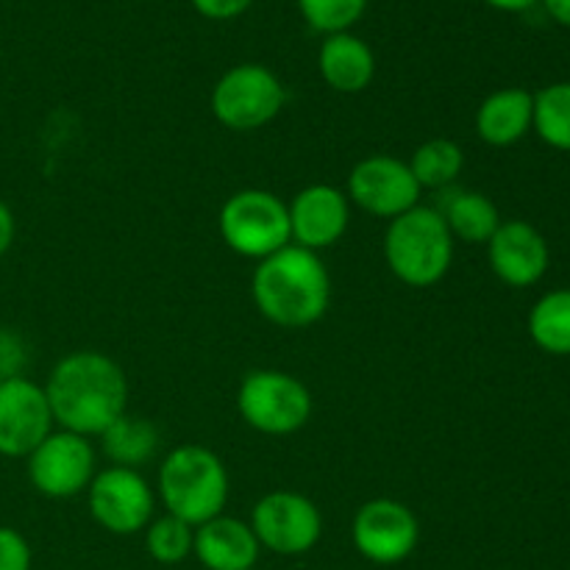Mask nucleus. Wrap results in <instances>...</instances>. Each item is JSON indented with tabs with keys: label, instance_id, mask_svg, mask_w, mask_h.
I'll list each match as a JSON object with an SVG mask.
<instances>
[{
	"label": "nucleus",
	"instance_id": "0eeeda50",
	"mask_svg": "<svg viewBox=\"0 0 570 570\" xmlns=\"http://www.w3.org/2000/svg\"><path fill=\"white\" fill-rule=\"evenodd\" d=\"M284 104L287 89L282 78L256 61L226 70L212 89V115L228 131H259L282 115Z\"/></svg>",
	"mask_w": 570,
	"mask_h": 570
},
{
	"label": "nucleus",
	"instance_id": "4be33fe9",
	"mask_svg": "<svg viewBox=\"0 0 570 570\" xmlns=\"http://www.w3.org/2000/svg\"><path fill=\"white\" fill-rule=\"evenodd\" d=\"M410 170L421 189H449L465 167V154L454 139H426L410 156Z\"/></svg>",
	"mask_w": 570,
	"mask_h": 570
},
{
	"label": "nucleus",
	"instance_id": "2eb2a0df",
	"mask_svg": "<svg viewBox=\"0 0 570 570\" xmlns=\"http://www.w3.org/2000/svg\"><path fill=\"white\" fill-rule=\"evenodd\" d=\"M488 259L507 287H532L549 271V243L527 220H504L488 243Z\"/></svg>",
	"mask_w": 570,
	"mask_h": 570
},
{
	"label": "nucleus",
	"instance_id": "6e6552de",
	"mask_svg": "<svg viewBox=\"0 0 570 570\" xmlns=\"http://www.w3.org/2000/svg\"><path fill=\"white\" fill-rule=\"evenodd\" d=\"M250 529L262 549L282 557H301L321 543L323 515L306 495L295 490H273L256 501Z\"/></svg>",
	"mask_w": 570,
	"mask_h": 570
},
{
	"label": "nucleus",
	"instance_id": "a211bd4d",
	"mask_svg": "<svg viewBox=\"0 0 570 570\" xmlns=\"http://www.w3.org/2000/svg\"><path fill=\"white\" fill-rule=\"evenodd\" d=\"M534 92L521 87L495 89L476 109V134L493 148H510L532 131Z\"/></svg>",
	"mask_w": 570,
	"mask_h": 570
},
{
	"label": "nucleus",
	"instance_id": "f257e3e1",
	"mask_svg": "<svg viewBox=\"0 0 570 570\" xmlns=\"http://www.w3.org/2000/svg\"><path fill=\"white\" fill-rule=\"evenodd\" d=\"M42 387L53 421L81 438H100L128 412L126 373L100 351H72L61 356Z\"/></svg>",
	"mask_w": 570,
	"mask_h": 570
},
{
	"label": "nucleus",
	"instance_id": "f3484780",
	"mask_svg": "<svg viewBox=\"0 0 570 570\" xmlns=\"http://www.w3.org/2000/svg\"><path fill=\"white\" fill-rule=\"evenodd\" d=\"M317 72L334 92H365L376 76V56L365 39L354 37L351 31L332 33L317 50Z\"/></svg>",
	"mask_w": 570,
	"mask_h": 570
},
{
	"label": "nucleus",
	"instance_id": "4468645a",
	"mask_svg": "<svg viewBox=\"0 0 570 570\" xmlns=\"http://www.w3.org/2000/svg\"><path fill=\"white\" fill-rule=\"evenodd\" d=\"M289 243L315 250L332 248L351 226V200L332 184H309L287 204Z\"/></svg>",
	"mask_w": 570,
	"mask_h": 570
},
{
	"label": "nucleus",
	"instance_id": "aec40b11",
	"mask_svg": "<svg viewBox=\"0 0 570 570\" xmlns=\"http://www.w3.org/2000/svg\"><path fill=\"white\" fill-rule=\"evenodd\" d=\"M98 440L100 451H104L111 465L139 471L145 462L154 460L156 449H159V429L145 421V417L126 412Z\"/></svg>",
	"mask_w": 570,
	"mask_h": 570
},
{
	"label": "nucleus",
	"instance_id": "f8f14e48",
	"mask_svg": "<svg viewBox=\"0 0 570 570\" xmlns=\"http://www.w3.org/2000/svg\"><path fill=\"white\" fill-rule=\"evenodd\" d=\"M351 540L373 566H399L417 549L421 523L415 512L401 501L373 499L356 510Z\"/></svg>",
	"mask_w": 570,
	"mask_h": 570
},
{
	"label": "nucleus",
	"instance_id": "20e7f679",
	"mask_svg": "<svg viewBox=\"0 0 570 570\" xmlns=\"http://www.w3.org/2000/svg\"><path fill=\"white\" fill-rule=\"evenodd\" d=\"M454 237L434 206H421L390 220L384 232V262L406 287H434L454 262Z\"/></svg>",
	"mask_w": 570,
	"mask_h": 570
},
{
	"label": "nucleus",
	"instance_id": "39448f33",
	"mask_svg": "<svg viewBox=\"0 0 570 570\" xmlns=\"http://www.w3.org/2000/svg\"><path fill=\"white\" fill-rule=\"evenodd\" d=\"M217 232L234 254L256 262L293 245L287 204L267 189H239L228 195L217 215Z\"/></svg>",
	"mask_w": 570,
	"mask_h": 570
},
{
	"label": "nucleus",
	"instance_id": "7c9ffc66",
	"mask_svg": "<svg viewBox=\"0 0 570 570\" xmlns=\"http://www.w3.org/2000/svg\"><path fill=\"white\" fill-rule=\"evenodd\" d=\"M254 570H256V568H254Z\"/></svg>",
	"mask_w": 570,
	"mask_h": 570
},
{
	"label": "nucleus",
	"instance_id": "393cba45",
	"mask_svg": "<svg viewBox=\"0 0 570 570\" xmlns=\"http://www.w3.org/2000/svg\"><path fill=\"white\" fill-rule=\"evenodd\" d=\"M306 26L323 37L351 31L362 20L367 0H295Z\"/></svg>",
	"mask_w": 570,
	"mask_h": 570
},
{
	"label": "nucleus",
	"instance_id": "9b49d317",
	"mask_svg": "<svg viewBox=\"0 0 570 570\" xmlns=\"http://www.w3.org/2000/svg\"><path fill=\"white\" fill-rule=\"evenodd\" d=\"M421 193L410 165L387 154H373L356 161L345 184L351 204L384 220H395L404 212L415 209L421 204Z\"/></svg>",
	"mask_w": 570,
	"mask_h": 570
},
{
	"label": "nucleus",
	"instance_id": "ddd939ff",
	"mask_svg": "<svg viewBox=\"0 0 570 570\" xmlns=\"http://www.w3.org/2000/svg\"><path fill=\"white\" fill-rule=\"evenodd\" d=\"M53 426L42 384L26 376L0 379V456L28 460Z\"/></svg>",
	"mask_w": 570,
	"mask_h": 570
},
{
	"label": "nucleus",
	"instance_id": "a878e982",
	"mask_svg": "<svg viewBox=\"0 0 570 570\" xmlns=\"http://www.w3.org/2000/svg\"><path fill=\"white\" fill-rule=\"evenodd\" d=\"M0 570H31V546L11 527H0Z\"/></svg>",
	"mask_w": 570,
	"mask_h": 570
},
{
	"label": "nucleus",
	"instance_id": "5701e85b",
	"mask_svg": "<svg viewBox=\"0 0 570 570\" xmlns=\"http://www.w3.org/2000/svg\"><path fill=\"white\" fill-rule=\"evenodd\" d=\"M532 128L546 145L570 154V81H557L534 92Z\"/></svg>",
	"mask_w": 570,
	"mask_h": 570
},
{
	"label": "nucleus",
	"instance_id": "9d476101",
	"mask_svg": "<svg viewBox=\"0 0 570 570\" xmlns=\"http://www.w3.org/2000/svg\"><path fill=\"white\" fill-rule=\"evenodd\" d=\"M87 504L95 523L111 534H137L154 521L156 495L148 479L131 468L109 465L95 473L87 488Z\"/></svg>",
	"mask_w": 570,
	"mask_h": 570
},
{
	"label": "nucleus",
	"instance_id": "412c9836",
	"mask_svg": "<svg viewBox=\"0 0 570 570\" xmlns=\"http://www.w3.org/2000/svg\"><path fill=\"white\" fill-rule=\"evenodd\" d=\"M529 337L551 356H570V289L546 293L529 312Z\"/></svg>",
	"mask_w": 570,
	"mask_h": 570
},
{
	"label": "nucleus",
	"instance_id": "c756f323",
	"mask_svg": "<svg viewBox=\"0 0 570 570\" xmlns=\"http://www.w3.org/2000/svg\"><path fill=\"white\" fill-rule=\"evenodd\" d=\"M488 6L499 11H510V14H518V11H529L532 6H538L540 0H484Z\"/></svg>",
	"mask_w": 570,
	"mask_h": 570
},
{
	"label": "nucleus",
	"instance_id": "1a4fd4ad",
	"mask_svg": "<svg viewBox=\"0 0 570 570\" xmlns=\"http://www.w3.org/2000/svg\"><path fill=\"white\" fill-rule=\"evenodd\" d=\"M95 449L89 438L59 429L28 454V482L45 499H76L95 479Z\"/></svg>",
	"mask_w": 570,
	"mask_h": 570
},
{
	"label": "nucleus",
	"instance_id": "cd10ccee",
	"mask_svg": "<svg viewBox=\"0 0 570 570\" xmlns=\"http://www.w3.org/2000/svg\"><path fill=\"white\" fill-rule=\"evenodd\" d=\"M14 234H17V220L11 215L9 206L0 200V256L9 254L11 243H14Z\"/></svg>",
	"mask_w": 570,
	"mask_h": 570
},
{
	"label": "nucleus",
	"instance_id": "dca6fc26",
	"mask_svg": "<svg viewBox=\"0 0 570 570\" xmlns=\"http://www.w3.org/2000/svg\"><path fill=\"white\" fill-rule=\"evenodd\" d=\"M259 551L250 523L237 518L217 515L195 529L193 554L206 570H254Z\"/></svg>",
	"mask_w": 570,
	"mask_h": 570
},
{
	"label": "nucleus",
	"instance_id": "423d86ee",
	"mask_svg": "<svg viewBox=\"0 0 570 570\" xmlns=\"http://www.w3.org/2000/svg\"><path fill=\"white\" fill-rule=\"evenodd\" d=\"M237 410L254 432L267 438H287L309 423L312 393L293 373L262 367L250 371L239 382Z\"/></svg>",
	"mask_w": 570,
	"mask_h": 570
},
{
	"label": "nucleus",
	"instance_id": "b1692460",
	"mask_svg": "<svg viewBox=\"0 0 570 570\" xmlns=\"http://www.w3.org/2000/svg\"><path fill=\"white\" fill-rule=\"evenodd\" d=\"M195 527L184 523L181 518L161 515L145 529V549L159 566H178L193 554Z\"/></svg>",
	"mask_w": 570,
	"mask_h": 570
},
{
	"label": "nucleus",
	"instance_id": "bb28decb",
	"mask_svg": "<svg viewBox=\"0 0 570 570\" xmlns=\"http://www.w3.org/2000/svg\"><path fill=\"white\" fill-rule=\"evenodd\" d=\"M189 3H193L195 11H198L200 17H206V20L223 22L245 14V11L254 6V0H189Z\"/></svg>",
	"mask_w": 570,
	"mask_h": 570
},
{
	"label": "nucleus",
	"instance_id": "f03ea898",
	"mask_svg": "<svg viewBox=\"0 0 570 570\" xmlns=\"http://www.w3.org/2000/svg\"><path fill=\"white\" fill-rule=\"evenodd\" d=\"M250 298L273 326L309 328L323 321L332 304V276L321 254L287 245L256 265Z\"/></svg>",
	"mask_w": 570,
	"mask_h": 570
},
{
	"label": "nucleus",
	"instance_id": "6ab92c4d",
	"mask_svg": "<svg viewBox=\"0 0 570 570\" xmlns=\"http://www.w3.org/2000/svg\"><path fill=\"white\" fill-rule=\"evenodd\" d=\"M438 212L443 215L454 243L460 239L465 245H488L504 223L499 206L484 193H473V189H454L451 195H445Z\"/></svg>",
	"mask_w": 570,
	"mask_h": 570
},
{
	"label": "nucleus",
	"instance_id": "7ed1b4c3",
	"mask_svg": "<svg viewBox=\"0 0 570 570\" xmlns=\"http://www.w3.org/2000/svg\"><path fill=\"white\" fill-rule=\"evenodd\" d=\"M159 499L167 515L181 518L198 529L200 523L223 515L228 504V471L220 456L206 445H176L159 465Z\"/></svg>",
	"mask_w": 570,
	"mask_h": 570
},
{
	"label": "nucleus",
	"instance_id": "c85d7f7f",
	"mask_svg": "<svg viewBox=\"0 0 570 570\" xmlns=\"http://www.w3.org/2000/svg\"><path fill=\"white\" fill-rule=\"evenodd\" d=\"M540 3H543L546 14H549L551 20L570 28V0H540Z\"/></svg>",
	"mask_w": 570,
	"mask_h": 570
}]
</instances>
